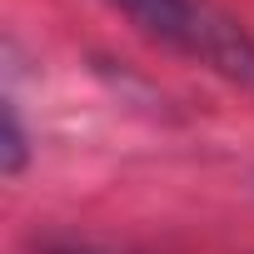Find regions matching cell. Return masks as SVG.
Wrapping results in <instances>:
<instances>
[{
    "label": "cell",
    "mask_w": 254,
    "mask_h": 254,
    "mask_svg": "<svg viewBox=\"0 0 254 254\" xmlns=\"http://www.w3.org/2000/svg\"><path fill=\"white\" fill-rule=\"evenodd\" d=\"M145 35L214 70L254 100V35L214 0H115Z\"/></svg>",
    "instance_id": "1"
},
{
    "label": "cell",
    "mask_w": 254,
    "mask_h": 254,
    "mask_svg": "<svg viewBox=\"0 0 254 254\" xmlns=\"http://www.w3.org/2000/svg\"><path fill=\"white\" fill-rule=\"evenodd\" d=\"M20 170H25V130L15 105H5V175H20Z\"/></svg>",
    "instance_id": "2"
}]
</instances>
